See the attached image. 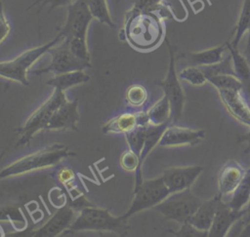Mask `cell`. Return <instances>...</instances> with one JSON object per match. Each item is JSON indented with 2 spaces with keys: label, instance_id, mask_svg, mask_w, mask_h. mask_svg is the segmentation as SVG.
<instances>
[{
  "label": "cell",
  "instance_id": "1",
  "mask_svg": "<svg viewBox=\"0 0 250 237\" xmlns=\"http://www.w3.org/2000/svg\"><path fill=\"white\" fill-rule=\"evenodd\" d=\"M120 34L123 35L122 39L137 50L154 49L164 37L162 18L154 12L130 9L125 15L124 26Z\"/></svg>",
  "mask_w": 250,
  "mask_h": 237
},
{
  "label": "cell",
  "instance_id": "2",
  "mask_svg": "<svg viewBox=\"0 0 250 237\" xmlns=\"http://www.w3.org/2000/svg\"><path fill=\"white\" fill-rule=\"evenodd\" d=\"M71 231H110L120 235L128 233L127 217L113 216L108 210L99 208L93 204L79 210L70 228Z\"/></svg>",
  "mask_w": 250,
  "mask_h": 237
},
{
  "label": "cell",
  "instance_id": "3",
  "mask_svg": "<svg viewBox=\"0 0 250 237\" xmlns=\"http://www.w3.org/2000/svg\"><path fill=\"white\" fill-rule=\"evenodd\" d=\"M72 154L73 153L66 145L53 144L23 156L9 166L3 168L0 173V178H5L12 176H19L28 172L53 167Z\"/></svg>",
  "mask_w": 250,
  "mask_h": 237
},
{
  "label": "cell",
  "instance_id": "4",
  "mask_svg": "<svg viewBox=\"0 0 250 237\" xmlns=\"http://www.w3.org/2000/svg\"><path fill=\"white\" fill-rule=\"evenodd\" d=\"M63 37L61 34H57V36L50 40L49 42L24 51L15 59L7 61H1L0 63V75L1 77L12 80L15 82H19L21 85L28 86L29 81L26 77L27 72L31 65L39 59L44 54L48 53V51L58 44L60 41H63Z\"/></svg>",
  "mask_w": 250,
  "mask_h": 237
},
{
  "label": "cell",
  "instance_id": "5",
  "mask_svg": "<svg viewBox=\"0 0 250 237\" xmlns=\"http://www.w3.org/2000/svg\"><path fill=\"white\" fill-rule=\"evenodd\" d=\"M202 201L190 188H187L170 193L162 202L154 206L152 210L160 213L166 219L183 224L190 219Z\"/></svg>",
  "mask_w": 250,
  "mask_h": 237
},
{
  "label": "cell",
  "instance_id": "6",
  "mask_svg": "<svg viewBox=\"0 0 250 237\" xmlns=\"http://www.w3.org/2000/svg\"><path fill=\"white\" fill-rule=\"evenodd\" d=\"M64 91L60 89H54V92L50 98L39 106L25 121V123L17 129V134L20 135V139L17 142V146L28 144L33 136L41 131L46 130L50 119L55 111L66 100Z\"/></svg>",
  "mask_w": 250,
  "mask_h": 237
},
{
  "label": "cell",
  "instance_id": "7",
  "mask_svg": "<svg viewBox=\"0 0 250 237\" xmlns=\"http://www.w3.org/2000/svg\"><path fill=\"white\" fill-rule=\"evenodd\" d=\"M169 194L170 191L161 176L156 178L144 179L141 185L134 189V198L124 216L128 218L139 212L152 209L162 202Z\"/></svg>",
  "mask_w": 250,
  "mask_h": 237
},
{
  "label": "cell",
  "instance_id": "8",
  "mask_svg": "<svg viewBox=\"0 0 250 237\" xmlns=\"http://www.w3.org/2000/svg\"><path fill=\"white\" fill-rule=\"evenodd\" d=\"M165 42L169 51V65L165 78L157 84L162 88L163 95H165L170 101L171 121L176 123L182 117L186 102V96L176 72L175 48L168 39H165Z\"/></svg>",
  "mask_w": 250,
  "mask_h": 237
},
{
  "label": "cell",
  "instance_id": "9",
  "mask_svg": "<svg viewBox=\"0 0 250 237\" xmlns=\"http://www.w3.org/2000/svg\"><path fill=\"white\" fill-rule=\"evenodd\" d=\"M48 54L51 55V61L49 65L40 69L30 70L31 74L40 75L43 73L52 72L54 75L75 71V70H84L91 66V64L86 63L79 59H77L69 49L68 41L63 40L60 46L52 47Z\"/></svg>",
  "mask_w": 250,
  "mask_h": 237
},
{
  "label": "cell",
  "instance_id": "10",
  "mask_svg": "<svg viewBox=\"0 0 250 237\" xmlns=\"http://www.w3.org/2000/svg\"><path fill=\"white\" fill-rule=\"evenodd\" d=\"M93 19L88 0H73L67 6L66 20L59 34L66 40L76 36L87 37V30Z\"/></svg>",
  "mask_w": 250,
  "mask_h": 237
},
{
  "label": "cell",
  "instance_id": "11",
  "mask_svg": "<svg viewBox=\"0 0 250 237\" xmlns=\"http://www.w3.org/2000/svg\"><path fill=\"white\" fill-rule=\"evenodd\" d=\"M75 209L71 205L61 207L50 219L40 228L30 231L29 236L35 237H55L68 230L76 217Z\"/></svg>",
  "mask_w": 250,
  "mask_h": 237
},
{
  "label": "cell",
  "instance_id": "12",
  "mask_svg": "<svg viewBox=\"0 0 250 237\" xmlns=\"http://www.w3.org/2000/svg\"><path fill=\"white\" fill-rule=\"evenodd\" d=\"M202 171L203 168L201 166L172 167L166 169L161 178L170 193H174L190 188Z\"/></svg>",
  "mask_w": 250,
  "mask_h": 237
},
{
  "label": "cell",
  "instance_id": "13",
  "mask_svg": "<svg viewBox=\"0 0 250 237\" xmlns=\"http://www.w3.org/2000/svg\"><path fill=\"white\" fill-rule=\"evenodd\" d=\"M204 138V130H195L170 124L164 131L158 145L161 147H174L182 145L194 146L200 143Z\"/></svg>",
  "mask_w": 250,
  "mask_h": 237
},
{
  "label": "cell",
  "instance_id": "14",
  "mask_svg": "<svg viewBox=\"0 0 250 237\" xmlns=\"http://www.w3.org/2000/svg\"><path fill=\"white\" fill-rule=\"evenodd\" d=\"M220 99L229 114L237 122L250 126V105L242 90H218Z\"/></svg>",
  "mask_w": 250,
  "mask_h": 237
},
{
  "label": "cell",
  "instance_id": "15",
  "mask_svg": "<svg viewBox=\"0 0 250 237\" xmlns=\"http://www.w3.org/2000/svg\"><path fill=\"white\" fill-rule=\"evenodd\" d=\"M78 100L66 99L53 114L46 128L47 131L72 130L77 131V124L79 122Z\"/></svg>",
  "mask_w": 250,
  "mask_h": 237
},
{
  "label": "cell",
  "instance_id": "16",
  "mask_svg": "<svg viewBox=\"0 0 250 237\" xmlns=\"http://www.w3.org/2000/svg\"><path fill=\"white\" fill-rule=\"evenodd\" d=\"M244 214V209L241 211L234 210L228 203L222 202L220 205L213 223L208 231L209 237H225L228 235L230 227L238 222Z\"/></svg>",
  "mask_w": 250,
  "mask_h": 237
},
{
  "label": "cell",
  "instance_id": "17",
  "mask_svg": "<svg viewBox=\"0 0 250 237\" xmlns=\"http://www.w3.org/2000/svg\"><path fill=\"white\" fill-rule=\"evenodd\" d=\"M246 171L238 162L229 160L224 164L218 175V188L222 196L232 194L236 189Z\"/></svg>",
  "mask_w": 250,
  "mask_h": 237
},
{
  "label": "cell",
  "instance_id": "18",
  "mask_svg": "<svg viewBox=\"0 0 250 237\" xmlns=\"http://www.w3.org/2000/svg\"><path fill=\"white\" fill-rule=\"evenodd\" d=\"M223 202V196L218 193L209 200L202 201L196 212L192 215L190 219L188 221L199 230L209 231L215 215Z\"/></svg>",
  "mask_w": 250,
  "mask_h": 237
},
{
  "label": "cell",
  "instance_id": "19",
  "mask_svg": "<svg viewBox=\"0 0 250 237\" xmlns=\"http://www.w3.org/2000/svg\"><path fill=\"white\" fill-rule=\"evenodd\" d=\"M228 50L227 43L213 47L207 50L199 52H189L182 55V58H185L190 65L194 66H204L218 63L224 59L223 54Z\"/></svg>",
  "mask_w": 250,
  "mask_h": 237
},
{
  "label": "cell",
  "instance_id": "20",
  "mask_svg": "<svg viewBox=\"0 0 250 237\" xmlns=\"http://www.w3.org/2000/svg\"><path fill=\"white\" fill-rule=\"evenodd\" d=\"M137 126H142L140 120V111L134 113L125 112L107 121L103 126L102 131L104 134H126Z\"/></svg>",
  "mask_w": 250,
  "mask_h": 237
},
{
  "label": "cell",
  "instance_id": "21",
  "mask_svg": "<svg viewBox=\"0 0 250 237\" xmlns=\"http://www.w3.org/2000/svg\"><path fill=\"white\" fill-rule=\"evenodd\" d=\"M89 80L90 76L84 70H75L55 75L47 81V84L54 89L65 91L70 87L86 83Z\"/></svg>",
  "mask_w": 250,
  "mask_h": 237
},
{
  "label": "cell",
  "instance_id": "22",
  "mask_svg": "<svg viewBox=\"0 0 250 237\" xmlns=\"http://www.w3.org/2000/svg\"><path fill=\"white\" fill-rule=\"evenodd\" d=\"M228 50L231 57L232 66L235 75L243 83L244 87H250V64L245 56H243L237 48L233 47L229 41H227Z\"/></svg>",
  "mask_w": 250,
  "mask_h": 237
},
{
  "label": "cell",
  "instance_id": "23",
  "mask_svg": "<svg viewBox=\"0 0 250 237\" xmlns=\"http://www.w3.org/2000/svg\"><path fill=\"white\" fill-rule=\"evenodd\" d=\"M148 121L153 125L171 123V104L168 98L163 95L152 106L146 110Z\"/></svg>",
  "mask_w": 250,
  "mask_h": 237
},
{
  "label": "cell",
  "instance_id": "24",
  "mask_svg": "<svg viewBox=\"0 0 250 237\" xmlns=\"http://www.w3.org/2000/svg\"><path fill=\"white\" fill-rule=\"evenodd\" d=\"M250 202V173L246 174L236 189L233 191L231 199L228 202L229 206L234 210H243Z\"/></svg>",
  "mask_w": 250,
  "mask_h": 237
},
{
  "label": "cell",
  "instance_id": "25",
  "mask_svg": "<svg viewBox=\"0 0 250 237\" xmlns=\"http://www.w3.org/2000/svg\"><path fill=\"white\" fill-rule=\"evenodd\" d=\"M170 125V123H165L162 125H153L148 123L146 126V138H145V144L143 147V150L141 152V163L143 164L146 157L149 154V152L158 145L161 137L166 130V128Z\"/></svg>",
  "mask_w": 250,
  "mask_h": 237
},
{
  "label": "cell",
  "instance_id": "26",
  "mask_svg": "<svg viewBox=\"0 0 250 237\" xmlns=\"http://www.w3.org/2000/svg\"><path fill=\"white\" fill-rule=\"evenodd\" d=\"M250 28V0H243L240 14L236 22V25L233 29V39L230 41V44L237 48L238 44L243 37V35L248 32Z\"/></svg>",
  "mask_w": 250,
  "mask_h": 237
},
{
  "label": "cell",
  "instance_id": "27",
  "mask_svg": "<svg viewBox=\"0 0 250 237\" xmlns=\"http://www.w3.org/2000/svg\"><path fill=\"white\" fill-rule=\"evenodd\" d=\"M132 8L137 11L154 12L162 19L171 18V9L162 3V0H132Z\"/></svg>",
  "mask_w": 250,
  "mask_h": 237
},
{
  "label": "cell",
  "instance_id": "28",
  "mask_svg": "<svg viewBox=\"0 0 250 237\" xmlns=\"http://www.w3.org/2000/svg\"><path fill=\"white\" fill-rule=\"evenodd\" d=\"M207 81L211 83L218 90H243V83L234 74H219L207 78Z\"/></svg>",
  "mask_w": 250,
  "mask_h": 237
},
{
  "label": "cell",
  "instance_id": "29",
  "mask_svg": "<svg viewBox=\"0 0 250 237\" xmlns=\"http://www.w3.org/2000/svg\"><path fill=\"white\" fill-rule=\"evenodd\" d=\"M146 126H137L133 130L124 134L125 140L128 144L129 149H131L134 152H136L137 154H139L140 157H141V152H142L144 144H145Z\"/></svg>",
  "mask_w": 250,
  "mask_h": 237
},
{
  "label": "cell",
  "instance_id": "30",
  "mask_svg": "<svg viewBox=\"0 0 250 237\" xmlns=\"http://www.w3.org/2000/svg\"><path fill=\"white\" fill-rule=\"evenodd\" d=\"M67 41L69 49L73 53V55L80 60L91 64V55L87 45V37L76 36Z\"/></svg>",
  "mask_w": 250,
  "mask_h": 237
},
{
  "label": "cell",
  "instance_id": "31",
  "mask_svg": "<svg viewBox=\"0 0 250 237\" xmlns=\"http://www.w3.org/2000/svg\"><path fill=\"white\" fill-rule=\"evenodd\" d=\"M125 99L128 104L134 107L143 106L147 99L146 89L140 84H134L127 88Z\"/></svg>",
  "mask_w": 250,
  "mask_h": 237
},
{
  "label": "cell",
  "instance_id": "32",
  "mask_svg": "<svg viewBox=\"0 0 250 237\" xmlns=\"http://www.w3.org/2000/svg\"><path fill=\"white\" fill-rule=\"evenodd\" d=\"M179 77L180 79H183L193 86H202L208 82L202 69L199 66L194 65H189L182 69L179 73Z\"/></svg>",
  "mask_w": 250,
  "mask_h": 237
},
{
  "label": "cell",
  "instance_id": "33",
  "mask_svg": "<svg viewBox=\"0 0 250 237\" xmlns=\"http://www.w3.org/2000/svg\"><path fill=\"white\" fill-rule=\"evenodd\" d=\"M88 4L94 19L98 20L101 23H108L111 21L106 0H88Z\"/></svg>",
  "mask_w": 250,
  "mask_h": 237
},
{
  "label": "cell",
  "instance_id": "34",
  "mask_svg": "<svg viewBox=\"0 0 250 237\" xmlns=\"http://www.w3.org/2000/svg\"><path fill=\"white\" fill-rule=\"evenodd\" d=\"M56 178L62 185H64L66 188L70 189V191L75 187V184H74L75 174L71 169L66 168V167H62L56 173Z\"/></svg>",
  "mask_w": 250,
  "mask_h": 237
},
{
  "label": "cell",
  "instance_id": "35",
  "mask_svg": "<svg viewBox=\"0 0 250 237\" xmlns=\"http://www.w3.org/2000/svg\"><path fill=\"white\" fill-rule=\"evenodd\" d=\"M174 235L177 236H190V237H206L208 236V231L199 230L189 222L181 224V227L177 231H171Z\"/></svg>",
  "mask_w": 250,
  "mask_h": 237
},
{
  "label": "cell",
  "instance_id": "36",
  "mask_svg": "<svg viewBox=\"0 0 250 237\" xmlns=\"http://www.w3.org/2000/svg\"><path fill=\"white\" fill-rule=\"evenodd\" d=\"M72 1L73 0H36L34 3H32L30 5V7H33V6L37 5V4H40L39 8L41 10L42 8H44L45 6L48 5L49 6V12H51L52 10H54V9H56L58 7H64V6L67 7Z\"/></svg>",
  "mask_w": 250,
  "mask_h": 237
},
{
  "label": "cell",
  "instance_id": "37",
  "mask_svg": "<svg viewBox=\"0 0 250 237\" xmlns=\"http://www.w3.org/2000/svg\"><path fill=\"white\" fill-rule=\"evenodd\" d=\"M11 30L8 19L5 16L4 10H1V42H3L5 40V38L9 35Z\"/></svg>",
  "mask_w": 250,
  "mask_h": 237
},
{
  "label": "cell",
  "instance_id": "38",
  "mask_svg": "<svg viewBox=\"0 0 250 237\" xmlns=\"http://www.w3.org/2000/svg\"><path fill=\"white\" fill-rule=\"evenodd\" d=\"M237 140H238V142H243L246 144V148L244 150L245 153L250 152V126H249V131L246 134L239 136L237 138Z\"/></svg>",
  "mask_w": 250,
  "mask_h": 237
},
{
  "label": "cell",
  "instance_id": "39",
  "mask_svg": "<svg viewBox=\"0 0 250 237\" xmlns=\"http://www.w3.org/2000/svg\"><path fill=\"white\" fill-rule=\"evenodd\" d=\"M239 222L242 226H247L250 224V202L248 203L246 208H244V214Z\"/></svg>",
  "mask_w": 250,
  "mask_h": 237
},
{
  "label": "cell",
  "instance_id": "40",
  "mask_svg": "<svg viewBox=\"0 0 250 237\" xmlns=\"http://www.w3.org/2000/svg\"><path fill=\"white\" fill-rule=\"evenodd\" d=\"M247 33H248V37H247V43H246V49H245V57L250 64V28Z\"/></svg>",
  "mask_w": 250,
  "mask_h": 237
},
{
  "label": "cell",
  "instance_id": "41",
  "mask_svg": "<svg viewBox=\"0 0 250 237\" xmlns=\"http://www.w3.org/2000/svg\"><path fill=\"white\" fill-rule=\"evenodd\" d=\"M247 171H248V172H249V173H250V167H249V169H248V170H247Z\"/></svg>",
  "mask_w": 250,
  "mask_h": 237
}]
</instances>
